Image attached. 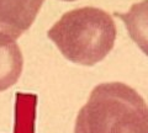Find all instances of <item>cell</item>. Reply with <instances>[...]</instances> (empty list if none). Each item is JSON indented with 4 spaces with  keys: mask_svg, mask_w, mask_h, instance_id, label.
Segmentation results:
<instances>
[{
    "mask_svg": "<svg viewBox=\"0 0 148 133\" xmlns=\"http://www.w3.org/2000/svg\"><path fill=\"white\" fill-rule=\"evenodd\" d=\"M74 133H148V105L127 84L103 83L79 110Z\"/></svg>",
    "mask_w": 148,
    "mask_h": 133,
    "instance_id": "1",
    "label": "cell"
},
{
    "mask_svg": "<svg viewBox=\"0 0 148 133\" xmlns=\"http://www.w3.org/2000/svg\"><path fill=\"white\" fill-rule=\"evenodd\" d=\"M116 25L103 9L83 6L64 12L47 31V37L69 62L91 67L111 52Z\"/></svg>",
    "mask_w": 148,
    "mask_h": 133,
    "instance_id": "2",
    "label": "cell"
},
{
    "mask_svg": "<svg viewBox=\"0 0 148 133\" xmlns=\"http://www.w3.org/2000/svg\"><path fill=\"white\" fill-rule=\"evenodd\" d=\"M45 0H0V32L14 40L32 26Z\"/></svg>",
    "mask_w": 148,
    "mask_h": 133,
    "instance_id": "3",
    "label": "cell"
},
{
    "mask_svg": "<svg viewBox=\"0 0 148 133\" xmlns=\"http://www.w3.org/2000/svg\"><path fill=\"white\" fill-rule=\"evenodd\" d=\"M22 68L24 57L16 40L0 32V93L16 84Z\"/></svg>",
    "mask_w": 148,
    "mask_h": 133,
    "instance_id": "4",
    "label": "cell"
},
{
    "mask_svg": "<svg viewBox=\"0 0 148 133\" xmlns=\"http://www.w3.org/2000/svg\"><path fill=\"white\" fill-rule=\"evenodd\" d=\"M114 15L122 20L131 40L148 56V0L135 3L128 11Z\"/></svg>",
    "mask_w": 148,
    "mask_h": 133,
    "instance_id": "5",
    "label": "cell"
},
{
    "mask_svg": "<svg viewBox=\"0 0 148 133\" xmlns=\"http://www.w3.org/2000/svg\"><path fill=\"white\" fill-rule=\"evenodd\" d=\"M64 1H74V0H64Z\"/></svg>",
    "mask_w": 148,
    "mask_h": 133,
    "instance_id": "6",
    "label": "cell"
}]
</instances>
